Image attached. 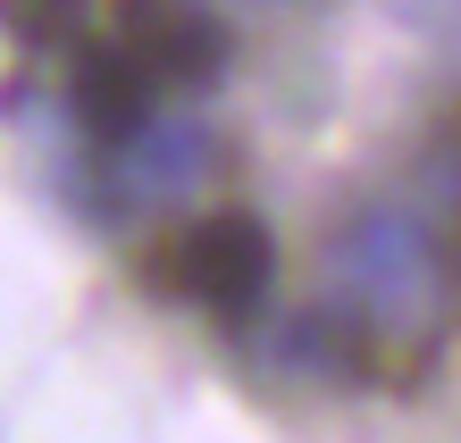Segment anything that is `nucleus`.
I'll return each mask as SVG.
<instances>
[{"instance_id": "8", "label": "nucleus", "mask_w": 461, "mask_h": 443, "mask_svg": "<svg viewBox=\"0 0 461 443\" xmlns=\"http://www.w3.org/2000/svg\"><path fill=\"white\" fill-rule=\"evenodd\" d=\"M260 9H277V0H260Z\"/></svg>"}, {"instance_id": "3", "label": "nucleus", "mask_w": 461, "mask_h": 443, "mask_svg": "<svg viewBox=\"0 0 461 443\" xmlns=\"http://www.w3.org/2000/svg\"><path fill=\"white\" fill-rule=\"evenodd\" d=\"M110 25H118L110 42L151 84H210L227 67V50H235L227 17L210 0H110Z\"/></svg>"}, {"instance_id": "1", "label": "nucleus", "mask_w": 461, "mask_h": 443, "mask_svg": "<svg viewBox=\"0 0 461 443\" xmlns=\"http://www.w3.org/2000/svg\"><path fill=\"white\" fill-rule=\"evenodd\" d=\"M461 301V276L445 260V243L428 217L411 209H361L352 226L336 235V326L352 335V351H377L394 368L402 351V377L437 351L445 318Z\"/></svg>"}, {"instance_id": "5", "label": "nucleus", "mask_w": 461, "mask_h": 443, "mask_svg": "<svg viewBox=\"0 0 461 443\" xmlns=\"http://www.w3.org/2000/svg\"><path fill=\"white\" fill-rule=\"evenodd\" d=\"M151 93H159V84H151V75L126 59L118 42H85V50H76V75H68V109H76V126H85L101 151H118L126 134L151 118Z\"/></svg>"}, {"instance_id": "4", "label": "nucleus", "mask_w": 461, "mask_h": 443, "mask_svg": "<svg viewBox=\"0 0 461 443\" xmlns=\"http://www.w3.org/2000/svg\"><path fill=\"white\" fill-rule=\"evenodd\" d=\"M110 168H118L126 201L176 209V201H194V192L219 176V134H210L202 118H159V109H151V118L110 151Z\"/></svg>"}, {"instance_id": "2", "label": "nucleus", "mask_w": 461, "mask_h": 443, "mask_svg": "<svg viewBox=\"0 0 461 443\" xmlns=\"http://www.w3.org/2000/svg\"><path fill=\"white\" fill-rule=\"evenodd\" d=\"M151 276H159L176 301L210 310L219 326H243V318L268 301V285H277V235H268L252 209L185 217V226L151 252Z\"/></svg>"}, {"instance_id": "6", "label": "nucleus", "mask_w": 461, "mask_h": 443, "mask_svg": "<svg viewBox=\"0 0 461 443\" xmlns=\"http://www.w3.org/2000/svg\"><path fill=\"white\" fill-rule=\"evenodd\" d=\"M85 17H93V0H0V25H9L25 50L85 42Z\"/></svg>"}, {"instance_id": "7", "label": "nucleus", "mask_w": 461, "mask_h": 443, "mask_svg": "<svg viewBox=\"0 0 461 443\" xmlns=\"http://www.w3.org/2000/svg\"><path fill=\"white\" fill-rule=\"evenodd\" d=\"M445 201H453V209H461V151H453V159H445Z\"/></svg>"}]
</instances>
